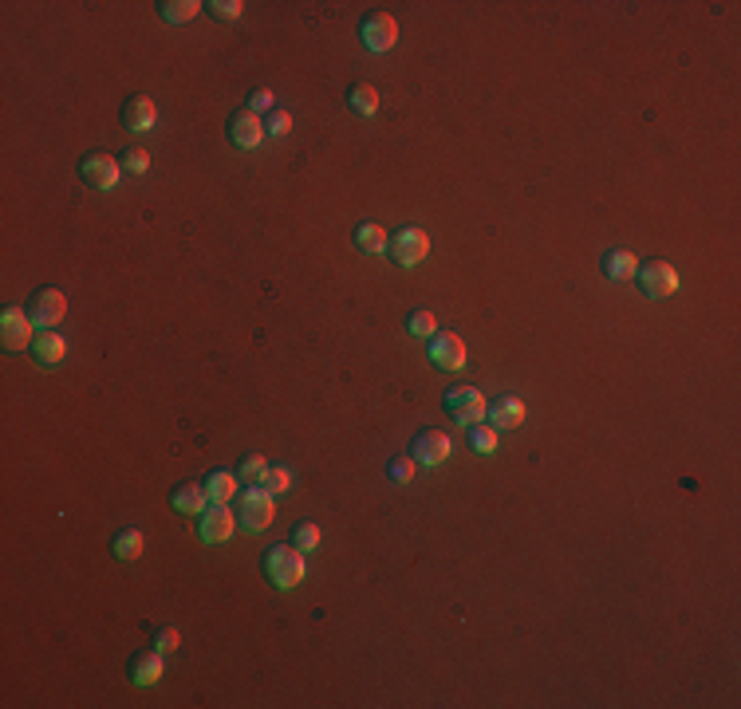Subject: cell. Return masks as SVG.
Segmentation results:
<instances>
[{"mask_svg":"<svg viewBox=\"0 0 741 709\" xmlns=\"http://www.w3.org/2000/svg\"><path fill=\"white\" fill-rule=\"evenodd\" d=\"M391 256H394V264H402V268H414V264H422L427 261V253H430V237L422 233V229H399V233L391 237Z\"/></svg>","mask_w":741,"mask_h":709,"instance_id":"cell-7","label":"cell"},{"mask_svg":"<svg viewBox=\"0 0 741 709\" xmlns=\"http://www.w3.org/2000/svg\"><path fill=\"white\" fill-rule=\"evenodd\" d=\"M202 8L205 4H197V0H162V4H158V16H162L166 24H185V20H194Z\"/></svg>","mask_w":741,"mask_h":709,"instance_id":"cell-23","label":"cell"},{"mask_svg":"<svg viewBox=\"0 0 741 709\" xmlns=\"http://www.w3.org/2000/svg\"><path fill=\"white\" fill-rule=\"evenodd\" d=\"M177 643H182V638H177L174 627H162V631H158V638H154V646H158V651H162V654H170Z\"/></svg>","mask_w":741,"mask_h":709,"instance_id":"cell-35","label":"cell"},{"mask_svg":"<svg viewBox=\"0 0 741 709\" xmlns=\"http://www.w3.org/2000/svg\"><path fill=\"white\" fill-rule=\"evenodd\" d=\"M131 682L134 686H154L158 678H162V670H166V662H162V651L158 646H146V651H138L134 658H131Z\"/></svg>","mask_w":741,"mask_h":709,"instance_id":"cell-14","label":"cell"},{"mask_svg":"<svg viewBox=\"0 0 741 709\" xmlns=\"http://www.w3.org/2000/svg\"><path fill=\"white\" fill-rule=\"evenodd\" d=\"M0 343H4L8 351H32L36 324L24 307H4V316H0Z\"/></svg>","mask_w":741,"mask_h":709,"instance_id":"cell-4","label":"cell"},{"mask_svg":"<svg viewBox=\"0 0 741 709\" xmlns=\"http://www.w3.org/2000/svg\"><path fill=\"white\" fill-rule=\"evenodd\" d=\"M264 489H269V493L276 497V493H289L292 489V473L284 465H269V473H264V481H261Z\"/></svg>","mask_w":741,"mask_h":709,"instance_id":"cell-30","label":"cell"},{"mask_svg":"<svg viewBox=\"0 0 741 709\" xmlns=\"http://www.w3.org/2000/svg\"><path fill=\"white\" fill-rule=\"evenodd\" d=\"M233 528H237V516L229 513V505H221V501H210L205 513L197 516V536H202L205 544H225L233 536Z\"/></svg>","mask_w":741,"mask_h":709,"instance_id":"cell-10","label":"cell"},{"mask_svg":"<svg viewBox=\"0 0 741 709\" xmlns=\"http://www.w3.org/2000/svg\"><path fill=\"white\" fill-rule=\"evenodd\" d=\"M635 281L643 288V296H651V299H667L678 292V272L667 261H643L635 268Z\"/></svg>","mask_w":741,"mask_h":709,"instance_id":"cell-5","label":"cell"},{"mask_svg":"<svg viewBox=\"0 0 741 709\" xmlns=\"http://www.w3.org/2000/svg\"><path fill=\"white\" fill-rule=\"evenodd\" d=\"M450 449H453V442H450V434H442V429H434V426H427V429H418L414 434V442H410V457L418 465H427V469H434V465H442L450 457Z\"/></svg>","mask_w":741,"mask_h":709,"instance_id":"cell-9","label":"cell"},{"mask_svg":"<svg viewBox=\"0 0 741 709\" xmlns=\"http://www.w3.org/2000/svg\"><path fill=\"white\" fill-rule=\"evenodd\" d=\"M359 39H363V48H367V52H391L394 39H399V20H394L391 13H371V16H363Z\"/></svg>","mask_w":741,"mask_h":709,"instance_id":"cell-8","label":"cell"},{"mask_svg":"<svg viewBox=\"0 0 741 709\" xmlns=\"http://www.w3.org/2000/svg\"><path fill=\"white\" fill-rule=\"evenodd\" d=\"M118 162H123L126 174H146V166H151V150H142V146H126Z\"/></svg>","mask_w":741,"mask_h":709,"instance_id":"cell-28","label":"cell"},{"mask_svg":"<svg viewBox=\"0 0 741 709\" xmlns=\"http://www.w3.org/2000/svg\"><path fill=\"white\" fill-rule=\"evenodd\" d=\"M387 233H383V225H375V221H363L359 229H355V248L359 253H367V256H379V253H387Z\"/></svg>","mask_w":741,"mask_h":709,"instance_id":"cell-21","label":"cell"},{"mask_svg":"<svg viewBox=\"0 0 741 709\" xmlns=\"http://www.w3.org/2000/svg\"><path fill=\"white\" fill-rule=\"evenodd\" d=\"M261 572L269 579V587L289 592V587H296L308 575V564H304V552L296 544H272L269 552L261 556Z\"/></svg>","mask_w":741,"mask_h":709,"instance_id":"cell-1","label":"cell"},{"mask_svg":"<svg viewBox=\"0 0 741 709\" xmlns=\"http://www.w3.org/2000/svg\"><path fill=\"white\" fill-rule=\"evenodd\" d=\"M237 493H241V477L229 473V469H213V473L205 477V497H210V501L229 505Z\"/></svg>","mask_w":741,"mask_h":709,"instance_id":"cell-20","label":"cell"},{"mask_svg":"<svg viewBox=\"0 0 741 709\" xmlns=\"http://www.w3.org/2000/svg\"><path fill=\"white\" fill-rule=\"evenodd\" d=\"M123 123L131 126V131H151V126L158 123L154 99H151V95H131V99L123 103Z\"/></svg>","mask_w":741,"mask_h":709,"instance_id":"cell-17","label":"cell"},{"mask_svg":"<svg viewBox=\"0 0 741 709\" xmlns=\"http://www.w3.org/2000/svg\"><path fill=\"white\" fill-rule=\"evenodd\" d=\"M470 449L473 454H493L497 449V429H493L489 422H478V426H470Z\"/></svg>","mask_w":741,"mask_h":709,"instance_id":"cell-25","label":"cell"},{"mask_svg":"<svg viewBox=\"0 0 741 709\" xmlns=\"http://www.w3.org/2000/svg\"><path fill=\"white\" fill-rule=\"evenodd\" d=\"M599 268H604V276H607V281L624 284V281H631V276H635L639 256H635V253H627V248H611V253H604V261H599Z\"/></svg>","mask_w":741,"mask_h":709,"instance_id":"cell-18","label":"cell"},{"mask_svg":"<svg viewBox=\"0 0 741 709\" xmlns=\"http://www.w3.org/2000/svg\"><path fill=\"white\" fill-rule=\"evenodd\" d=\"M442 406H446V414L453 418V422H461V426L486 422V411H489L478 386H450L446 398H442Z\"/></svg>","mask_w":741,"mask_h":709,"instance_id":"cell-2","label":"cell"},{"mask_svg":"<svg viewBox=\"0 0 741 709\" xmlns=\"http://www.w3.org/2000/svg\"><path fill=\"white\" fill-rule=\"evenodd\" d=\"M111 556L115 560H138L142 556V532L138 528H123L111 540Z\"/></svg>","mask_w":741,"mask_h":709,"instance_id":"cell-24","label":"cell"},{"mask_svg":"<svg viewBox=\"0 0 741 709\" xmlns=\"http://www.w3.org/2000/svg\"><path fill=\"white\" fill-rule=\"evenodd\" d=\"M414 469H418V462L414 457H391L387 462V473H391V481H399V485H407V481H414Z\"/></svg>","mask_w":741,"mask_h":709,"instance_id":"cell-31","label":"cell"},{"mask_svg":"<svg viewBox=\"0 0 741 709\" xmlns=\"http://www.w3.org/2000/svg\"><path fill=\"white\" fill-rule=\"evenodd\" d=\"M241 0H210V4H205V13L210 16H217V20H237L241 16Z\"/></svg>","mask_w":741,"mask_h":709,"instance_id":"cell-32","label":"cell"},{"mask_svg":"<svg viewBox=\"0 0 741 709\" xmlns=\"http://www.w3.org/2000/svg\"><path fill=\"white\" fill-rule=\"evenodd\" d=\"M205 505H210V497H205V485H194V481H182L170 493V508L182 516H202Z\"/></svg>","mask_w":741,"mask_h":709,"instance_id":"cell-16","label":"cell"},{"mask_svg":"<svg viewBox=\"0 0 741 709\" xmlns=\"http://www.w3.org/2000/svg\"><path fill=\"white\" fill-rule=\"evenodd\" d=\"M276 516V497L264 485H249L241 493V524L245 532H264Z\"/></svg>","mask_w":741,"mask_h":709,"instance_id":"cell-3","label":"cell"},{"mask_svg":"<svg viewBox=\"0 0 741 709\" xmlns=\"http://www.w3.org/2000/svg\"><path fill=\"white\" fill-rule=\"evenodd\" d=\"M289 131H292V115H289V111H276V107H272L269 123H264V134H272V138H284Z\"/></svg>","mask_w":741,"mask_h":709,"instance_id":"cell-33","label":"cell"},{"mask_svg":"<svg viewBox=\"0 0 741 709\" xmlns=\"http://www.w3.org/2000/svg\"><path fill=\"white\" fill-rule=\"evenodd\" d=\"M261 138H264V123H261V115L256 111L241 107V111L229 115V143L237 150H256L261 146Z\"/></svg>","mask_w":741,"mask_h":709,"instance_id":"cell-13","label":"cell"},{"mask_svg":"<svg viewBox=\"0 0 741 709\" xmlns=\"http://www.w3.org/2000/svg\"><path fill=\"white\" fill-rule=\"evenodd\" d=\"M292 544L300 548V552H312V548H320V528H315L312 521H300L292 528Z\"/></svg>","mask_w":741,"mask_h":709,"instance_id":"cell-27","label":"cell"},{"mask_svg":"<svg viewBox=\"0 0 741 709\" xmlns=\"http://www.w3.org/2000/svg\"><path fill=\"white\" fill-rule=\"evenodd\" d=\"M430 363L438 371H461L466 367V339L453 332H438L430 339Z\"/></svg>","mask_w":741,"mask_h":709,"instance_id":"cell-12","label":"cell"},{"mask_svg":"<svg viewBox=\"0 0 741 709\" xmlns=\"http://www.w3.org/2000/svg\"><path fill=\"white\" fill-rule=\"evenodd\" d=\"M486 418L493 429H517L525 422V402H521L517 394H501L497 402H493V411H486Z\"/></svg>","mask_w":741,"mask_h":709,"instance_id":"cell-15","label":"cell"},{"mask_svg":"<svg viewBox=\"0 0 741 709\" xmlns=\"http://www.w3.org/2000/svg\"><path fill=\"white\" fill-rule=\"evenodd\" d=\"M64 355H67V343L56 335V327H52V332H39V335H36L32 359H36L39 367H59V363H64Z\"/></svg>","mask_w":741,"mask_h":709,"instance_id":"cell-19","label":"cell"},{"mask_svg":"<svg viewBox=\"0 0 741 709\" xmlns=\"http://www.w3.org/2000/svg\"><path fill=\"white\" fill-rule=\"evenodd\" d=\"M348 107H351L355 115L371 118L375 111H379V91H375L371 83H351V91H348Z\"/></svg>","mask_w":741,"mask_h":709,"instance_id":"cell-22","label":"cell"},{"mask_svg":"<svg viewBox=\"0 0 741 709\" xmlns=\"http://www.w3.org/2000/svg\"><path fill=\"white\" fill-rule=\"evenodd\" d=\"M249 111H256V115H261V111H272V91H269V87H256L253 99H249Z\"/></svg>","mask_w":741,"mask_h":709,"instance_id":"cell-34","label":"cell"},{"mask_svg":"<svg viewBox=\"0 0 741 709\" xmlns=\"http://www.w3.org/2000/svg\"><path fill=\"white\" fill-rule=\"evenodd\" d=\"M410 335H418V339H434L438 335V319H434V312H410Z\"/></svg>","mask_w":741,"mask_h":709,"instance_id":"cell-29","label":"cell"},{"mask_svg":"<svg viewBox=\"0 0 741 709\" xmlns=\"http://www.w3.org/2000/svg\"><path fill=\"white\" fill-rule=\"evenodd\" d=\"M64 312H67V299L59 288H36L32 299H28V316H32V324L39 332H52L59 319H64Z\"/></svg>","mask_w":741,"mask_h":709,"instance_id":"cell-6","label":"cell"},{"mask_svg":"<svg viewBox=\"0 0 741 709\" xmlns=\"http://www.w3.org/2000/svg\"><path fill=\"white\" fill-rule=\"evenodd\" d=\"M264 473H269V462H264L261 454H249V457L241 462V469H237V477H241L245 485H261Z\"/></svg>","mask_w":741,"mask_h":709,"instance_id":"cell-26","label":"cell"},{"mask_svg":"<svg viewBox=\"0 0 741 709\" xmlns=\"http://www.w3.org/2000/svg\"><path fill=\"white\" fill-rule=\"evenodd\" d=\"M118 169H123L118 158L103 154V150H91V154H83V162H79V177L91 189H111L118 182Z\"/></svg>","mask_w":741,"mask_h":709,"instance_id":"cell-11","label":"cell"}]
</instances>
